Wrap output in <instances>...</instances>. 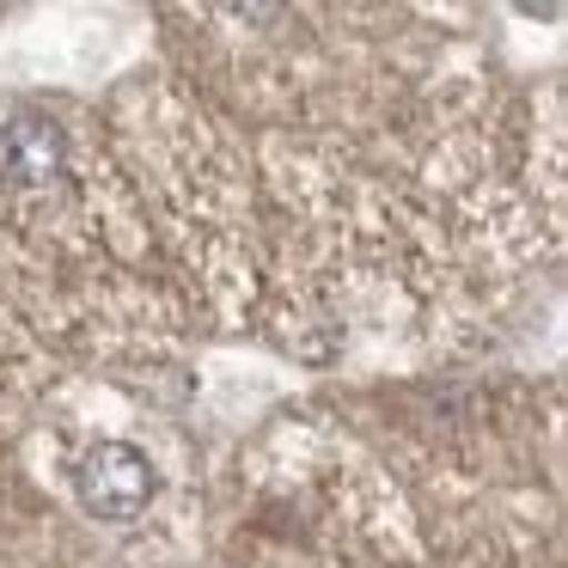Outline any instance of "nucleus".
<instances>
[{
	"instance_id": "f257e3e1",
	"label": "nucleus",
	"mask_w": 568,
	"mask_h": 568,
	"mask_svg": "<svg viewBox=\"0 0 568 568\" xmlns=\"http://www.w3.org/2000/svg\"><path fill=\"white\" fill-rule=\"evenodd\" d=\"M160 477H153L148 453H135L129 440H99L80 458V501L99 519H135L153 501Z\"/></svg>"
},
{
	"instance_id": "f03ea898",
	"label": "nucleus",
	"mask_w": 568,
	"mask_h": 568,
	"mask_svg": "<svg viewBox=\"0 0 568 568\" xmlns=\"http://www.w3.org/2000/svg\"><path fill=\"white\" fill-rule=\"evenodd\" d=\"M0 165L19 190H50L55 178L68 172V135L50 123V116H13L0 129Z\"/></svg>"
}]
</instances>
